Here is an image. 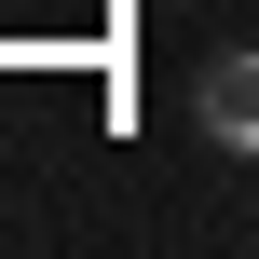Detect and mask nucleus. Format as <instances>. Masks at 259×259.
<instances>
[{"mask_svg":"<svg viewBox=\"0 0 259 259\" xmlns=\"http://www.w3.org/2000/svg\"><path fill=\"white\" fill-rule=\"evenodd\" d=\"M191 123H205L219 150H259V41H219V55L191 68Z\"/></svg>","mask_w":259,"mask_h":259,"instance_id":"1","label":"nucleus"}]
</instances>
